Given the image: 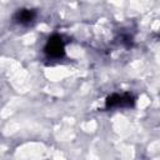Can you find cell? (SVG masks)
<instances>
[{
	"label": "cell",
	"instance_id": "3",
	"mask_svg": "<svg viewBox=\"0 0 160 160\" xmlns=\"http://www.w3.org/2000/svg\"><path fill=\"white\" fill-rule=\"evenodd\" d=\"M36 10L34 9H26V8H22V9H19L14 16H12V21L18 25H21V26H29L31 25L35 19H36Z\"/></svg>",
	"mask_w": 160,
	"mask_h": 160
},
{
	"label": "cell",
	"instance_id": "1",
	"mask_svg": "<svg viewBox=\"0 0 160 160\" xmlns=\"http://www.w3.org/2000/svg\"><path fill=\"white\" fill-rule=\"evenodd\" d=\"M44 52L49 59H61L65 55V44L60 35L50 36L44 46Z\"/></svg>",
	"mask_w": 160,
	"mask_h": 160
},
{
	"label": "cell",
	"instance_id": "2",
	"mask_svg": "<svg viewBox=\"0 0 160 160\" xmlns=\"http://www.w3.org/2000/svg\"><path fill=\"white\" fill-rule=\"evenodd\" d=\"M135 104V98L130 92H122V94H111L105 100V109H116V108H131Z\"/></svg>",
	"mask_w": 160,
	"mask_h": 160
}]
</instances>
